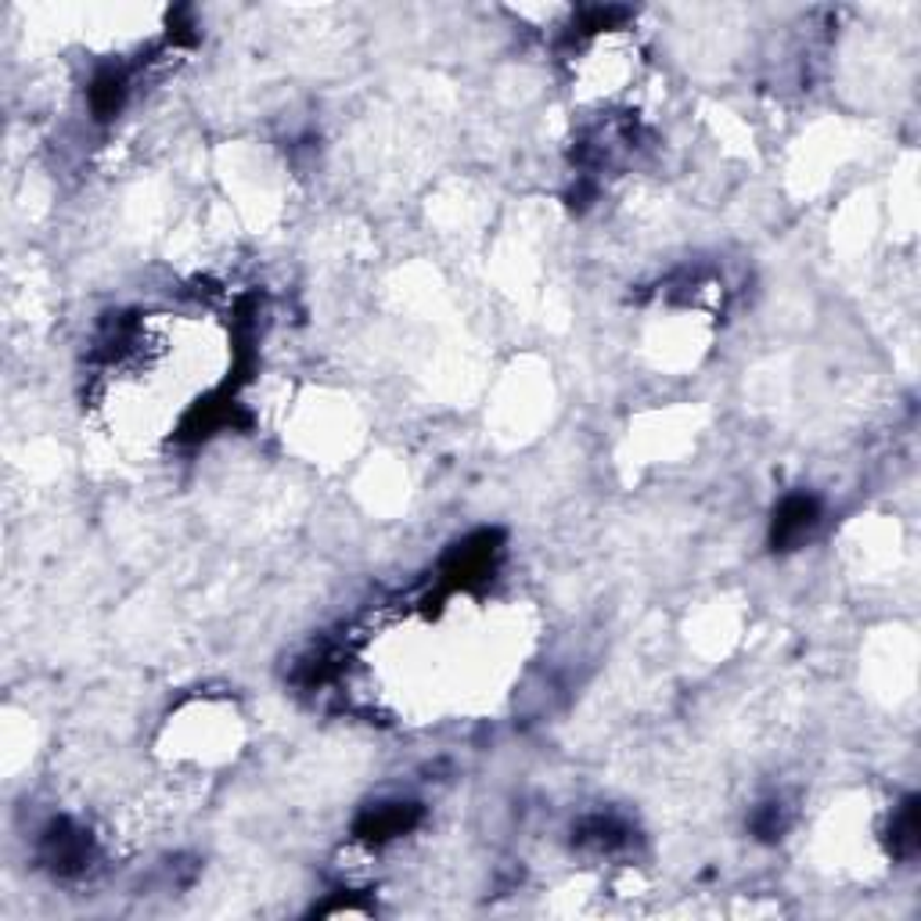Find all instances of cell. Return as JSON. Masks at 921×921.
I'll use <instances>...</instances> for the list:
<instances>
[{"label": "cell", "mask_w": 921, "mask_h": 921, "mask_svg": "<svg viewBox=\"0 0 921 921\" xmlns=\"http://www.w3.org/2000/svg\"><path fill=\"white\" fill-rule=\"evenodd\" d=\"M814 522H817V505H814L810 497H792V500H784V508L778 511V522H774V540H781V544L803 540Z\"/></svg>", "instance_id": "6da1fadb"}]
</instances>
